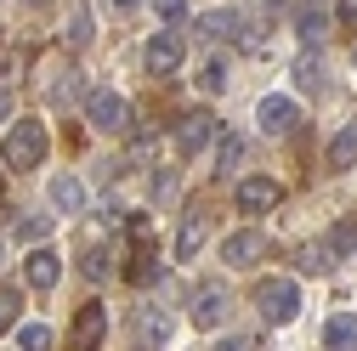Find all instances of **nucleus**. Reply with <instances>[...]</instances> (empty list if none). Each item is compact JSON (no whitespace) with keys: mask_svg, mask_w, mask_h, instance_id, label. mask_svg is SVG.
<instances>
[{"mask_svg":"<svg viewBox=\"0 0 357 351\" xmlns=\"http://www.w3.org/2000/svg\"><path fill=\"white\" fill-rule=\"evenodd\" d=\"M215 351H255V340H244V334H233V340H221Z\"/></svg>","mask_w":357,"mask_h":351,"instance_id":"nucleus-30","label":"nucleus"},{"mask_svg":"<svg viewBox=\"0 0 357 351\" xmlns=\"http://www.w3.org/2000/svg\"><path fill=\"white\" fill-rule=\"evenodd\" d=\"M199 85H204V97H221V91H227V57H204L199 63Z\"/></svg>","mask_w":357,"mask_h":351,"instance_id":"nucleus-21","label":"nucleus"},{"mask_svg":"<svg viewBox=\"0 0 357 351\" xmlns=\"http://www.w3.org/2000/svg\"><path fill=\"white\" fill-rule=\"evenodd\" d=\"M250 306H255L261 323L284 329V323L301 318V283H295V278H255V283H250Z\"/></svg>","mask_w":357,"mask_h":351,"instance_id":"nucleus-2","label":"nucleus"},{"mask_svg":"<svg viewBox=\"0 0 357 351\" xmlns=\"http://www.w3.org/2000/svg\"><path fill=\"white\" fill-rule=\"evenodd\" d=\"M340 23H357V0H340Z\"/></svg>","mask_w":357,"mask_h":351,"instance_id":"nucleus-32","label":"nucleus"},{"mask_svg":"<svg viewBox=\"0 0 357 351\" xmlns=\"http://www.w3.org/2000/svg\"><path fill=\"white\" fill-rule=\"evenodd\" d=\"M182 57H188V46H182V34H170V29L148 34V52H142V63H148V74H153V79L176 74V68H182Z\"/></svg>","mask_w":357,"mask_h":351,"instance_id":"nucleus-8","label":"nucleus"},{"mask_svg":"<svg viewBox=\"0 0 357 351\" xmlns=\"http://www.w3.org/2000/svg\"><path fill=\"white\" fill-rule=\"evenodd\" d=\"M278 204H284V187L273 182V176H244V182H238V210L244 215H266Z\"/></svg>","mask_w":357,"mask_h":351,"instance_id":"nucleus-9","label":"nucleus"},{"mask_svg":"<svg viewBox=\"0 0 357 351\" xmlns=\"http://www.w3.org/2000/svg\"><path fill=\"white\" fill-rule=\"evenodd\" d=\"M238 23H244L238 12H204V17H199V29H204V34H233Z\"/></svg>","mask_w":357,"mask_h":351,"instance_id":"nucleus-26","label":"nucleus"},{"mask_svg":"<svg viewBox=\"0 0 357 351\" xmlns=\"http://www.w3.org/2000/svg\"><path fill=\"white\" fill-rule=\"evenodd\" d=\"M102 340H108V312L102 300H85L68 323V351H102Z\"/></svg>","mask_w":357,"mask_h":351,"instance_id":"nucleus-6","label":"nucleus"},{"mask_svg":"<svg viewBox=\"0 0 357 351\" xmlns=\"http://www.w3.org/2000/svg\"><path fill=\"white\" fill-rule=\"evenodd\" d=\"M153 12H159V23H165V29H176V23L188 17V0H153Z\"/></svg>","mask_w":357,"mask_h":351,"instance_id":"nucleus-28","label":"nucleus"},{"mask_svg":"<svg viewBox=\"0 0 357 351\" xmlns=\"http://www.w3.org/2000/svg\"><path fill=\"white\" fill-rule=\"evenodd\" d=\"M295 85H301L306 97H324V57H318V46H306L295 57Z\"/></svg>","mask_w":357,"mask_h":351,"instance_id":"nucleus-17","label":"nucleus"},{"mask_svg":"<svg viewBox=\"0 0 357 351\" xmlns=\"http://www.w3.org/2000/svg\"><path fill=\"white\" fill-rule=\"evenodd\" d=\"M357 164V114L340 125V136L329 142V170H351Z\"/></svg>","mask_w":357,"mask_h":351,"instance_id":"nucleus-20","label":"nucleus"},{"mask_svg":"<svg viewBox=\"0 0 357 351\" xmlns=\"http://www.w3.org/2000/svg\"><path fill=\"white\" fill-rule=\"evenodd\" d=\"M238 159H244V136H238V130H221V142H215V170L227 176V170H238Z\"/></svg>","mask_w":357,"mask_h":351,"instance_id":"nucleus-22","label":"nucleus"},{"mask_svg":"<svg viewBox=\"0 0 357 351\" xmlns=\"http://www.w3.org/2000/svg\"><path fill=\"white\" fill-rule=\"evenodd\" d=\"M170 340V312H165V306H142V312H137V345H165Z\"/></svg>","mask_w":357,"mask_h":351,"instance_id":"nucleus-15","label":"nucleus"},{"mask_svg":"<svg viewBox=\"0 0 357 351\" xmlns=\"http://www.w3.org/2000/svg\"><path fill=\"white\" fill-rule=\"evenodd\" d=\"M335 260H340V255H335L329 238H306V244H295V272H301V278H324Z\"/></svg>","mask_w":357,"mask_h":351,"instance_id":"nucleus-13","label":"nucleus"},{"mask_svg":"<svg viewBox=\"0 0 357 351\" xmlns=\"http://www.w3.org/2000/svg\"><path fill=\"white\" fill-rule=\"evenodd\" d=\"M227 312H233V295H227V283H199V295H193V323L199 329H221V323H227Z\"/></svg>","mask_w":357,"mask_h":351,"instance_id":"nucleus-7","label":"nucleus"},{"mask_svg":"<svg viewBox=\"0 0 357 351\" xmlns=\"http://www.w3.org/2000/svg\"><path fill=\"white\" fill-rule=\"evenodd\" d=\"M46 153H52V136H46V125H40V119H12V130H6V142H0V164H6V170H40V164H46Z\"/></svg>","mask_w":357,"mask_h":351,"instance_id":"nucleus-1","label":"nucleus"},{"mask_svg":"<svg viewBox=\"0 0 357 351\" xmlns=\"http://www.w3.org/2000/svg\"><path fill=\"white\" fill-rule=\"evenodd\" d=\"M102 6H108V12H137L142 0H102Z\"/></svg>","mask_w":357,"mask_h":351,"instance_id":"nucleus-31","label":"nucleus"},{"mask_svg":"<svg viewBox=\"0 0 357 351\" xmlns=\"http://www.w3.org/2000/svg\"><path fill=\"white\" fill-rule=\"evenodd\" d=\"M23 278H29V289H57V278H63V255L57 249H46V244H34L29 255H23Z\"/></svg>","mask_w":357,"mask_h":351,"instance_id":"nucleus-10","label":"nucleus"},{"mask_svg":"<svg viewBox=\"0 0 357 351\" xmlns=\"http://www.w3.org/2000/svg\"><path fill=\"white\" fill-rule=\"evenodd\" d=\"M324 238H329V244H335V255H340V260H346V255H351V249H357V227H351V221H335V227H329V233H324Z\"/></svg>","mask_w":357,"mask_h":351,"instance_id":"nucleus-25","label":"nucleus"},{"mask_svg":"<svg viewBox=\"0 0 357 351\" xmlns=\"http://www.w3.org/2000/svg\"><path fill=\"white\" fill-rule=\"evenodd\" d=\"M210 142H221V119L215 114H182V119H176V153H182V159H199Z\"/></svg>","mask_w":357,"mask_h":351,"instance_id":"nucleus-5","label":"nucleus"},{"mask_svg":"<svg viewBox=\"0 0 357 351\" xmlns=\"http://www.w3.org/2000/svg\"><path fill=\"white\" fill-rule=\"evenodd\" d=\"M85 119H91L97 130H108V136H125L130 130V102L114 91V85H97V91H85Z\"/></svg>","mask_w":357,"mask_h":351,"instance_id":"nucleus-4","label":"nucleus"},{"mask_svg":"<svg viewBox=\"0 0 357 351\" xmlns=\"http://www.w3.org/2000/svg\"><path fill=\"white\" fill-rule=\"evenodd\" d=\"M204 238H210V210H204V204H188L182 233H176V260H193V255L204 249Z\"/></svg>","mask_w":357,"mask_h":351,"instance_id":"nucleus-12","label":"nucleus"},{"mask_svg":"<svg viewBox=\"0 0 357 351\" xmlns=\"http://www.w3.org/2000/svg\"><path fill=\"white\" fill-rule=\"evenodd\" d=\"M52 204H57V215H85V187H79V176H52Z\"/></svg>","mask_w":357,"mask_h":351,"instance_id":"nucleus-19","label":"nucleus"},{"mask_svg":"<svg viewBox=\"0 0 357 351\" xmlns=\"http://www.w3.org/2000/svg\"><path fill=\"white\" fill-rule=\"evenodd\" d=\"M6 108H12V102H6V91H0V119H6Z\"/></svg>","mask_w":357,"mask_h":351,"instance_id":"nucleus-34","label":"nucleus"},{"mask_svg":"<svg viewBox=\"0 0 357 351\" xmlns=\"http://www.w3.org/2000/svg\"><path fill=\"white\" fill-rule=\"evenodd\" d=\"M17 345H23V351H52V329H46V323H23V329H17Z\"/></svg>","mask_w":357,"mask_h":351,"instance_id":"nucleus-24","label":"nucleus"},{"mask_svg":"<svg viewBox=\"0 0 357 351\" xmlns=\"http://www.w3.org/2000/svg\"><path fill=\"white\" fill-rule=\"evenodd\" d=\"M255 125L266 130V136H284V130H295L301 125V114H295V97H261V108H255Z\"/></svg>","mask_w":357,"mask_h":351,"instance_id":"nucleus-11","label":"nucleus"},{"mask_svg":"<svg viewBox=\"0 0 357 351\" xmlns=\"http://www.w3.org/2000/svg\"><path fill=\"white\" fill-rule=\"evenodd\" d=\"M324 351H357V312H335L324 323Z\"/></svg>","mask_w":357,"mask_h":351,"instance_id":"nucleus-16","label":"nucleus"},{"mask_svg":"<svg viewBox=\"0 0 357 351\" xmlns=\"http://www.w3.org/2000/svg\"><path fill=\"white\" fill-rule=\"evenodd\" d=\"M17 312H23V295H17V289H0V334L17 323Z\"/></svg>","mask_w":357,"mask_h":351,"instance_id":"nucleus-27","label":"nucleus"},{"mask_svg":"<svg viewBox=\"0 0 357 351\" xmlns=\"http://www.w3.org/2000/svg\"><path fill=\"white\" fill-rule=\"evenodd\" d=\"M324 29H329V17H324L318 6H306V12L295 17V34L306 40V46H324Z\"/></svg>","mask_w":357,"mask_h":351,"instance_id":"nucleus-23","label":"nucleus"},{"mask_svg":"<svg viewBox=\"0 0 357 351\" xmlns=\"http://www.w3.org/2000/svg\"><path fill=\"white\" fill-rule=\"evenodd\" d=\"M125 238H130V283H153L159 278V249H153V221L148 215H125Z\"/></svg>","mask_w":357,"mask_h":351,"instance_id":"nucleus-3","label":"nucleus"},{"mask_svg":"<svg viewBox=\"0 0 357 351\" xmlns=\"http://www.w3.org/2000/svg\"><path fill=\"white\" fill-rule=\"evenodd\" d=\"M17 233H23L29 244H46V233H52V221H46V215H34V221H23Z\"/></svg>","mask_w":357,"mask_h":351,"instance_id":"nucleus-29","label":"nucleus"},{"mask_svg":"<svg viewBox=\"0 0 357 351\" xmlns=\"http://www.w3.org/2000/svg\"><path fill=\"white\" fill-rule=\"evenodd\" d=\"M261 255H266V238H261L255 227L221 238V260H227V267H250V260H261Z\"/></svg>","mask_w":357,"mask_h":351,"instance_id":"nucleus-14","label":"nucleus"},{"mask_svg":"<svg viewBox=\"0 0 357 351\" xmlns=\"http://www.w3.org/2000/svg\"><path fill=\"white\" fill-rule=\"evenodd\" d=\"M108 260H114V255H108V244H102V233H85V255H79V272L91 278V283H102V278L114 272Z\"/></svg>","mask_w":357,"mask_h":351,"instance_id":"nucleus-18","label":"nucleus"},{"mask_svg":"<svg viewBox=\"0 0 357 351\" xmlns=\"http://www.w3.org/2000/svg\"><path fill=\"white\" fill-rule=\"evenodd\" d=\"M351 63H357V52H351Z\"/></svg>","mask_w":357,"mask_h":351,"instance_id":"nucleus-35","label":"nucleus"},{"mask_svg":"<svg viewBox=\"0 0 357 351\" xmlns=\"http://www.w3.org/2000/svg\"><path fill=\"white\" fill-rule=\"evenodd\" d=\"M6 63H12V46H6V40H0V74H6Z\"/></svg>","mask_w":357,"mask_h":351,"instance_id":"nucleus-33","label":"nucleus"}]
</instances>
